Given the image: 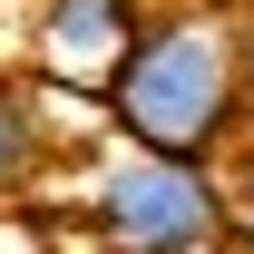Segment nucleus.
Here are the masks:
<instances>
[{"label": "nucleus", "instance_id": "1", "mask_svg": "<svg viewBox=\"0 0 254 254\" xmlns=\"http://www.w3.org/2000/svg\"><path fill=\"white\" fill-rule=\"evenodd\" d=\"M108 108L157 157H215V137L245 108V59H235L225 20H195L186 10V20L137 30L118 49V68H108Z\"/></svg>", "mask_w": 254, "mask_h": 254}, {"label": "nucleus", "instance_id": "2", "mask_svg": "<svg viewBox=\"0 0 254 254\" xmlns=\"http://www.w3.org/2000/svg\"><path fill=\"white\" fill-rule=\"evenodd\" d=\"M98 225H108V245L118 254H195L205 235L225 225L215 205V176L205 157H127L108 186H98Z\"/></svg>", "mask_w": 254, "mask_h": 254}, {"label": "nucleus", "instance_id": "3", "mask_svg": "<svg viewBox=\"0 0 254 254\" xmlns=\"http://www.w3.org/2000/svg\"><path fill=\"white\" fill-rule=\"evenodd\" d=\"M127 39V0H49V59H108Z\"/></svg>", "mask_w": 254, "mask_h": 254}, {"label": "nucleus", "instance_id": "4", "mask_svg": "<svg viewBox=\"0 0 254 254\" xmlns=\"http://www.w3.org/2000/svg\"><path fill=\"white\" fill-rule=\"evenodd\" d=\"M39 147H49V137H39L30 88H0V186H20V176L39 166Z\"/></svg>", "mask_w": 254, "mask_h": 254}, {"label": "nucleus", "instance_id": "5", "mask_svg": "<svg viewBox=\"0 0 254 254\" xmlns=\"http://www.w3.org/2000/svg\"><path fill=\"white\" fill-rule=\"evenodd\" d=\"M225 225H235V245H245V254H254V186H245V195H235V215H225Z\"/></svg>", "mask_w": 254, "mask_h": 254}, {"label": "nucleus", "instance_id": "6", "mask_svg": "<svg viewBox=\"0 0 254 254\" xmlns=\"http://www.w3.org/2000/svg\"><path fill=\"white\" fill-rule=\"evenodd\" d=\"M235 59H245V118H254V20H245V39H235Z\"/></svg>", "mask_w": 254, "mask_h": 254}]
</instances>
